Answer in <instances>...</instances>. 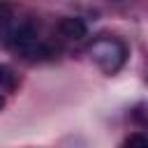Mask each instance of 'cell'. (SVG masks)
<instances>
[{
    "instance_id": "cell-1",
    "label": "cell",
    "mask_w": 148,
    "mask_h": 148,
    "mask_svg": "<svg viewBox=\"0 0 148 148\" xmlns=\"http://www.w3.org/2000/svg\"><path fill=\"white\" fill-rule=\"evenodd\" d=\"M5 44L23 56L25 60H51L58 56V49L49 42H42L37 35V28L30 21H14L5 28Z\"/></svg>"
},
{
    "instance_id": "cell-2",
    "label": "cell",
    "mask_w": 148,
    "mask_h": 148,
    "mask_svg": "<svg viewBox=\"0 0 148 148\" xmlns=\"http://www.w3.org/2000/svg\"><path fill=\"white\" fill-rule=\"evenodd\" d=\"M127 46L125 42L116 39V37H99L92 42L90 46V58L92 62L104 72V74H116L125 67L127 62Z\"/></svg>"
},
{
    "instance_id": "cell-3",
    "label": "cell",
    "mask_w": 148,
    "mask_h": 148,
    "mask_svg": "<svg viewBox=\"0 0 148 148\" xmlns=\"http://www.w3.org/2000/svg\"><path fill=\"white\" fill-rule=\"evenodd\" d=\"M58 32L69 42H81L88 37V23L79 16H65L58 23Z\"/></svg>"
},
{
    "instance_id": "cell-4",
    "label": "cell",
    "mask_w": 148,
    "mask_h": 148,
    "mask_svg": "<svg viewBox=\"0 0 148 148\" xmlns=\"http://www.w3.org/2000/svg\"><path fill=\"white\" fill-rule=\"evenodd\" d=\"M16 88V74L9 65H0V95L12 92Z\"/></svg>"
},
{
    "instance_id": "cell-5",
    "label": "cell",
    "mask_w": 148,
    "mask_h": 148,
    "mask_svg": "<svg viewBox=\"0 0 148 148\" xmlns=\"http://www.w3.org/2000/svg\"><path fill=\"white\" fill-rule=\"evenodd\" d=\"M16 21V9L9 0H0V30H5L7 25H12Z\"/></svg>"
},
{
    "instance_id": "cell-6",
    "label": "cell",
    "mask_w": 148,
    "mask_h": 148,
    "mask_svg": "<svg viewBox=\"0 0 148 148\" xmlns=\"http://www.w3.org/2000/svg\"><path fill=\"white\" fill-rule=\"evenodd\" d=\"M123 143H125V146H148V134H143V132H134V134H130Z\"/></svg>"
},
{
    "instance_id": "cell-7",
    "label": "cell",
    "mask_w": 148,
    "mask_h": 148,
    "mask_svg": "<svg viewBox=\"0 0 148 148\" xmlns=\"http://www.w3.org/2000/svg\"><path fill=\"white\" fill-rule=\"evenodd\" d=\"M2 106H5V95H0V111H2Z\"/></svg>"
}]
</instances>
